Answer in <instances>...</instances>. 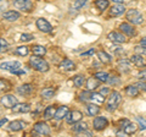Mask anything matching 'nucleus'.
Wrapping results in <instances>:
<instances>
[{
    "label": "nucleus",
    "mask_w": 146,
    "mask_h": 137,
    "mask_svg": "<svg viewBox=\"0 0 146 137\" xmlns=\"http://www.w3.org/2000/svg\"><path fill=\"white\" fill-rule=\"evenodd\" d=\"M17 104V99L15 95L12 94H4L1 97V105L4 108H7V109H12Z\"/></svg>",
    "instance_id": "6"
},
{
    "label": "nucleus",
    "mask_w": 146,
    "mask_h": 137,
    "mask_svg": "<svg viewBox=\"0 0 146 137\" xmlns=\"http://www.w3.org/2000/svg\"><path fill=\"white\" fill-rule=\"evenodd\" d=\"M0 85H1V91H3V92H4V91L6 92V91L10 89V85H9V82L5 81V80H3V79L0 80Z\"/></svg>",
    "instance_id": "40"
},
{
    "label": "nucleus",
    "mask_w": 146,
    "mask_h": 137,
    "mask_svg": "<svg viewBox=\"0 0 146 137\" xmlns=\"http://www.w3.org/2000/svg\"><path fill=\"white\" fill-rule=\"evenodd\" d=\"M3 19H5L6 21H10V22H13V21H17L20 19V12H17L15 10H11V11H6L3 13Z\"/></svg>",
    "instance_id": "19"
},
{
    "label": "nucleus",
    "mask_w": 146,
    "mask_h": 137,
    "mask_svg": "<svg viewBox=\"0 0 146 137\" xmlns=\"http://www.w3.org/2000/svg\"><path fill=\"white\" fill-rule=\"evenodd\" d=\"M112 1H115L116 4H123V0H112Z\"/></svg>",
    "instance_id": "50"
},
{
    "label": "nucleus",
    "mask_w": 146,
    "mask_h": 137,
    "mask_svg": "<svg viewBox=\"0 0 146 137\" xmlns=\"http://www.w3.org/2000/svg\"><path fill=\"white\" fill-rule=\"evenodd\" d=\"M119 28H121V31H122L125 36H128V37H134V36H136L135 28H134V27L131 26V25L127 24V22H123V24H121Z\"/></svg>",
    "instance_id": "13"
},
{
    "label": "nucleus",
    "mask_w": 146,
    "mask_h": 137,
    "mask_svg": "<svg viewBox=\"0 0 146 137\" xmlns=\"http://www.w3.org/2000/svg\"><path fill=\"white\" fill-rule=\"evenodd\" d=\"M33 34H29V33H23L21 36V42H31L32 39H33Z\"/></svg>",
    "instance_id": "39"
},
{
    "label": "nucleus",
    "mask_w": 146,
    "mask_h": 137,
    "mask_svg": "<svg viewBox=\"0 0 146 137\" xmlns=\"http://www.w3.org/2000/svg\"><path fill=\"white\" fill-rule=\"evenodd\" d=\"M141 44H143V45H146V37H144L143 39H141Z\"/></svg>",
    "instance_id": "49"
},
{
    "label": "nucleus",
    "mask_w": 146,
    "mask_h": 137,
    "mask_svg": "<svg viewBox=\"0 0 146 137\" xmlns=\"http://www.w3.org/2000/svg\"><path fill=\"white\" fill-rule=\"evenodd\" d=\"M86 110H88V114L90 116H96L98 114L100 113V107H98V104H89L88 107H86Z\"/></svg>",
    "instance_id": "28"
},
{
    "label": "nucleus",
    "mask_w": 146,
    "mask_h": 137,
    "mask_svg": "<svg viewBox=\"0 0 146 137\" xmlns=\"http://www.w3.org/2000/svg\"><path fill=\"white\" fill-rule=\"evenodd\" d=\"M107 38L110 40H112L113 43H125L127 42V38L124 34L119 33V32H110V33L107 34Z\"/></svg>",
    "instance_id": "11"
},
{
    "label": "nucleus",
    "mask_w": 146,
    "mask_h": 137,
    "mask_svg": "<svg viewBox=\"0 0 146 137\" xmlns=\"http://www.w3.org/2000/svg\"><path fill=\"white\" fill-rule=\"evenodd\" d=\"M33 132H35L36 135H40V136H49L50 127L45 124L44 121H39V122H36V124H34Z\"/></svg>",
    "instance_id": "5"
},
{
    "label": "nucleus",
    "mask_w": 146,
    "mask_h": 137,
    "mask_svg": "<svg viewBox=\"0 0 146 137\" xmlns=\"http://www.w3.org/2000/svg\"><path fill=\"white\" fill-rule=\"evenodd\" d=\"M98 87H99V80L95 76L86 80V88H88V91H94Z\"/></svg>",
    "instance_id": "25"
},
{
    "label": "nucleus",
    "mask_w": 146,
    "mask_h": 137,
    "mask_svg": "<svg viewBox=\"0 0 146 137\" xmlns=\"http://www.w3.org/2000/svg\"><path fill=\"white\" fill-rule=\"evenodd\" d=\"M93 125H94V129L96 131H102L108 126V121H107V119L104 118V116H96L94 119Z\"/></svg>",
    "instance_id": "8"
},
{
    "label": "nucleus",
    "mask_w": 146,
    "mask_h": 137,
    "mask_svg": "<svg viewBox=\"0 0 146 137\" xmlns=\"http://www.w3.org/2000/svg\"><path fill=\"white\" fill-rule=\"evenodd\" d=\"M40 94H42V97L45 98V99H50V98H52L54 95H55V89L54 88H44L42 89V92H40Z\"/></svg>",
    "instance_id": "31"
},
{
    "label": "nucleus",
    "mask_w": 146,
    "mask_h": 137,
    "mask_svg": "<svg viewBox=\"0 0 146 137\" xmlns=\"http://www.w3.org/2000/svg\"><path fill=\"white\" fill-rule=\"evenodd\" d=\"M125 12V6L123 4H116L115 6L110 9V15L111 16H121Z\"/></svg>",
    "instance_id": "16"
},
{
    "label": "nucleus",
    "mask_w": 146,
    "mask_h": 137,
    "mask_svg": "<svg viewBox=\"0 0 146 137\" xmlns=\"http://www.w3.org/2000/svg\"><path fill=\"white\" fill-rule=\"evenodd\" d=\"M35 25H36V28L40 32H44V33H50V32L52 31V26L45 19H38L35 22Z\"/></svg>",
    "instance_id": "10"
},
{
    "label": "nucleus",
    "mask_w": 146,
    "mask_h": 137,
    "mask_svg": "<svg viewBox=\"0 0 146 137\" xmlns=\"http://www.w3.org/2000/svg\"><path fill=\"white\" fill-rule=\"evenodd\" d=\"M125 93L131 98H135L139 95V87L138 86H127L125 87Z\"/></svg>",
    "instance_id": "26"
},
{
    "label": "nucleus",
    "mask_w": 146,
    "mask_h": 137,
    "mask_svg": "<svg viewBox=\"0 0 146 137\" xmlns=\"http://www.w3.org/2000/svg\"><path fill=\"white\" fill-rule=\"evenodd\" d=\"M138 126H139V125L133 124V122H130L129 120H127V119H124V120H122V121H121V127L125 131V134H127V135L134 134V132L138 130Z\"/></svg>",
    "instance_id": "9"
},
{
    "label": "nucleus",
    "mask_w": 146,
    "mask_h": 137,
    "mask_svg": "<svg viewBox=\"0 0 146 137\" xmlns=\"http://www.w3.org/2000/svg\"><path fill=\"white\" fill-rule=\"evenodd\" d=\"M21 62L20 61H9V62H3L1 64V68L3 70H7L10 72H15L16 70H18V68H21Z\"/></svg>",
    "instance_id": "12"
},
{
    "label": "nucleus",
    "mask_w": 146,
    "mask_h": 137,
    "mask_svg": "<svg viewBox=\"0 0 146 137\" xmlns=\"http://www.w3.org/2000/svg\"><path fill=\"white\" fill-rule=\"evenodd\" d=\"M100 93L104 94V95H106V94H108V93H110V88H108V87H104L101 91H100Z\"/></svg>",
    "instance_id": "47"
},
{
    "label": "nucleus",
    "mask_w": 146,
    "mask_h": 137,
    "mask_svg": "<svg viewBox=\"0 0 146 137\" xmlns=\"http://www.w3.org/2000/svg\"><path fill=\"white\" fill-rule=\"evenodd\" d=\"M12 4L16 9H18L21 11H26V12H29L33 9L32 0H12Z\"/></svg>",
    "instance_id": "4"
},
{
    "label": "nucleus",
    "mask_w": 146,
    "mask_h": 137,
    "mask_svg": "<svg viewBox=\"0 0 146 137\" xmlns=\"http://www.w3.org/2000/svg\"><path fill=\"white\" fill-rule=\"evenodd\" d=\"M130 60L135 66H138V67H145L146 66V59L144 58V55H141V54L136 53V54H134V55H131Z\"/></svg>",
    "instance_id": "14"
},
{
    "label": "nucleus",
    "mask_w": 146,
    "mask_h": 137,
    "mask_svg": "<svg viewBox=\"0 0 146 137\" xmlns=\"http://www.w3.org/2000/svg\"><path fill=\"white\" fill-rule=\"evenodd\" d=\"M135 120H136V122H138L139 129H140L141 131L146 130V120H145L144 118H141V116H136V118H135Z\"/></svg>",
    "instance_id": "37"
},
{
    "label": "nucleus",
    "mask_w": 146,
    "mask_h": 137,
    "mask_svg": "<svg viewBox=\"0 0 146 137\" xmlns=\"http://www.w3.org/2000/svg\"><path fill=\"white\" fill-rule=\"evenodd\" d=\"M13 113H29L31 111V105L28 103H17L15 107L12 108Z\"/></svg>",
    "instance_id": "18"
},
{
    "label": "nucleus",
    "mask_w": 146,
    "mask_h": 137,
    "mask_svg": "<svg viewBox=\"0 0 146 137\" xmlns=\"http://www.w3.org/2000/svg\"><path fill=\"white\" fill-rule=\"evenodd\" d=\"M94 76L96 77V79H98L100 82H107L108 79H110L108 74H107V72H105V71H99V72H96V74H95Z\"/></svg>",
    "instance_id": "34"
},
{
    "label": "nucleus",
    "mask_w": 146,
    "mask_h": 137,
    "mask_svg": "<svg viewBox=\"0 0 146 137\" xmlns=\"http://www.w3.org/2000/svg\"><path fill=\"white\" fill-rule=\"evenodd\" d=\"M98 58L100 59V61H102L104 64H110L112 61V56L111 55H108L107 53H105V52H98Z\"/></svg>",
    "instance_id": "30"
},
{
    "label": "nucleus",
    "mask_w": 146,
    "mask_h": 137,
    "mask_svg": "<svg viewBox=\"0 0 146 137\" xmlns=\"http://www.w3.org/2000/svg\"><path fill=\"white\" fill-rule=\"evenodd\" d=\"M107 82H110L111 85H117V83H119V80H118L116 76H113L112 79H108V81H107Z\"/></svg>",
    "instance_id": "45"
},
{
    "label": "nucleus",
    "mask_w": 146,
    "mask_h": 137,
    "mask_svg": "<svg viewBox=\"0 0 146 137\" xmlns=\"http://www.w3.org/2000/svg\"><path fill=\"white\" fill-rule=\"evenodd\" d=\"M0 44H1V48H0V52H1V53L6 52V50H7V47H9L7 43H6V40L4 39V38H1V39H0Z\"/></svg>",
    "instance_id": "41"
},
{
    "label": "nucleus",
    "mask_w": 146,
    "mask_h": 137,
    "mask_svg": "<svg viewBox=\"0 0 146 137\" xmlns=\"http://www.w3.org/2000/svg\"><path fill=\"white\" fill-rule=\"evenodd\" d=\"M136 86L139 87V89L146 92V81H141V80H140V82H138V83H136Z\"/></svg>",
    "instance_id": "43"
},
{
    "label": "nucleus",
    "mask_w": 146,
    "mask_h": 137,
    "mask_svg": "<svg viewBox=\"0 0 146 137\" xmlns=\"http://www.w3.org/2000/svg\"><path fill=\"white\" fill-rule=\"evenodd\" d=\"M122 102V95L119 92H117V91H113L111 93V95L108 97V100H107V107L106 109L108 111H115L116 109L118 108V105L121 104Z\"/></svg>",
    "instance_id": "2"
},
{
    "label": "nucleus",
    "mask_w": 146,
    "mask_h": 137,
    "mask_svg": "<svg viewBox=\"0 0 146 137\" xmlns=\"http://www.w3.org/2000/svg\"><path fill=\"white\" fill-rule=\"evenodd\" d=\"M85 130H88V124L86 122H76L74 126H73V131L77 132V134H80V132H83Z\"/></svg>",
    "instance_id": "29"
},
{
    "label": "nucleus",
    "mask_w": 146,
    "mask_h": 137,
    "mask_svg": "<svg viewBox=\"0 0 146 137\" xmlns=\"http://www.w3.org/2000/svg\"><path fill=\"white\" fill-rule=\"evenodd\" d=\"M90 99V92H83L80 94V100H83V102H86V100Z\"/></svg>",
    "instance_id": "42"
},
{
    "label": "nucleus",
    "mask_w": 146,
    "mask_h": 137,
    "mask_svg": "<svg viewBox=\"0 0 146 137\" xmlns=\"http://www.w3.org/2000/svg\"><path fill=\"white\" fill-rule=\"evenodd\" d=\"M29 65H31V67H33L34 70L39 71V72H46V71H49V64H48V61H45L44 59L36 56V55H33L29 59Z\"/></svg>",
    "instance_id": "1"
},
{
    "label": "nucleus",
    "mask_w": 146,
    "mask_h": 137,
    "mask_svg": "<svg viewBox=\"0 0 146 137\" xmlns=\"http://www.w3.org/2000/svg\"><path fill=\"white\" fill-rule=\"evenodd\" d=\"M60 67L65 71H71L76 67V64L73 62L71 59H63V60L61 61V64H60Z\"/></svg>",
    "instance_id": "23"
},
{
    "label": "nucleus",
    "mask_w": 146,
    "mask_h": 137,
    "mask_svg": "<svg viewBox=\"0 0 146 137\" xmlns=\"http://www.w3.org/2000/svg\"><path fill=\"white\" fill-rule=\"evenodd\" d=\"M84 83H85V77L83 75H77L73 77V85L76 87H82Z\"/></svg>",
    "instance_id": "32"
},
{
    "label": "nucleus",
    "mask_w": 146,
    "mask_h": 137,
    "mask_svg": "<svg viewBox=\"0 0 146 137\" xmlns=\"http://www.w3.org/2000/svg\"><path fill=\"white\" fill-rule=\"evenodd\" d=\"M95 5H96V7L99 9V10L104 11L108 7V1L107 0H96V1H95Z\"/></svg>",
    "instance_id": "35"
},
{
    "label": "nucleus",
    "mask_w": 146,
    "mask_h": 137,
    "mask_svg": "<svg viewBox=\"0 0 146 137\" xmlns=\"http://www.w3.org/2000/svg\"><path fill=\"white\" fill-rule=\"evenodd\" d=\"M138 77H139V80H141V81H146V68H145V70H143V71H140V72H139Z\"/></svg>",
    "instance_id": "44"
},
{
    "label": "nucleus",
    "mask_w": 146,
    "mask_h": 137,
    "mask_svg": "<svg viewBox=\"0 0 146 137\" xmlns=\"http://www.w3.org/2000/svg\"><path fill=\"white\" fill-rule=\"evenodd\" d=\"M94 53H95V50H94V49H90V50H88V52H85V53H82V58H85V56L93 55Z\"/></svg>",
    "instance_id": "46"
},
{
    "label": "nucleus",
    "mask_w": 146,
    "mask_h": 137,
    "mask_svg": "<svg viewBox=\"0 0 146 137\" xmlns=\"http://www.w3.org/2000/svg\"><path fill=\"white\" fill-rule=\"evenodd\" d=\"M25 127H26V122L22 121V120H15V121H11L10 124H9V130L15 131V132L23 130Z\"/></svg>",
    "instance_id": "15"
},
{
    "label": "nucleus",
    "mask_w": 146,
    "mask_h": 137,
    "mask_svg": "<svg viewBox=\"0 0 146 137\" xmlns=\"http://www.w3.org/2000/svg\"><path fill=\"white\" fill-rule=\"evenodd\" d=\"M89 102L91 103H95V104H98V105H100V104H102L105 102V95L101 94V93H90V99H89Z\"/></svg>",
    "instance_id": "21"
},
{
    "label": "nucleus",
    "mask_w": 146,
    "mask_h": 137,
    "mask_svg": "<svg viewBox=\"0 0 146 137\" xmlns=\"http://www.w3.org/2000/svg\"><path fill=\"white\" fill-rule=\"evenodd\" d=\"M134 49H135V52L138 53V54H141V55L146 56V45H143V44L136 45V47H135Z\"/></svg>",
    "instance_id": "38"
},
{
    "label": "nucleus",
    "mask_w": 146,
    "mask_h": 137,
    "mask_svg": "<svg viewBox=\"0 0 146 137\" xmlns=\"http://www.w3.org/2000/svg\"><path fill=\"white\" fill-rule=\"evenodd\" d=\"M29 53V48L26 47V45H22V47H17L15 49V54H17V55H21V56H26L28 55Z\"/></svg>",
    "instance_id": "33"
},
{
    "label": "nucleus",
    "mask_w": 146,
    "mask_h": 137,
    "mask_svg": "<svg viewBox=\"0 0 146 137\" xmlns=\"http://www.w3.org/2000/svg\"><path fill=\"white\" fill-rule=\"evenodd\" d=\"M56 110H57V109L55 108V105H49V107L44 110V119H45V120H50V119L55 118Z\"/></svg>",
    "instance_id": "24"
},
{
    "label": "nucleus",
    "mask_w": 146,
    "mask_h": 137,
    "mask_svg": "<svg viewBox=\"0 0 146 137\" xmlns=\"http://www.w3.org/2000/svg\"><path fill=\"white\" fill-rule=\"evenodd\" d=\"M17 92L21 95H28V94H31L32 92H33V86L29 85V83H25V85H22L17 88Z\"/></svg>",
    "instance_id": "22"
},
{
    "label": "nucleus",
    "mask_w": 146,
    "mask_h": 137,
    "mask_svg": "<svg viewBox=\"0 0 146 137\" xmlns=\"http://www.w3.org/2000/svg\"><path fill=\"white\" fill-rule=\"evenodd\" d=\"M82 119H83V113L79 110H73L67 114L66 121H67V124H76V122L80 121Z\"/></svg>",
    "instance_id": "7"
},
{
    "label": "nucleus",
    "mask_w": 146,
    "mask_h": 137,
    "mask_svg": "<svg viewBox=\"0 0 146 137\" xmlns=\"http://www.w3.org/2000/svg\"><path fill=\"white\" fill-rule=\"evenodd\" d=\"M68 113H70V110H68V107H66V105L58 107L57 110H56V114H55V119H56V120H62L63 118L67 116Z\"/></svg>",
    "instance_id": "20"
},
{
    "label": "nucleus",
    "mask_w": 146,
    "mask_h": 137,
    "mask_svg": "<svg viewBox=\"0 0 146 137\" xmlns=\"http://www.w3.org/2000/svg\"><path fill=\"white\" fill-rule=\"evenodd\" d=\"M118 70L121 72H129L131 70V60L128 59H122L118 61Z\"/></svg>",
    "instance_id": "17"
},
{
    "label": "nucleus",
    "mask_w": 146,
    "mask_h": 137,
    "mask_svg": "<svg viewBox=\"0 0 146 137\" xmlns=\"http://www.w3.org/2000/svg\"><path fill=\"white\" fill-rule=\"evenodd\" d=\"M125 17L128 21L131 22V25H140V24H143V21H144V17L141 15V12L135 10V9L128 10L125 13Z\"/></svg>",
    "instance_id": "3"
},
{
    "label": "nucleus",
    "mask_w": 146,
    "mask_h": 137,
    "mask_svg": "<svg viewBox=\"0 0 146 137\" xmlns=\"http://www.w3.org/2000/svg\"><path fill=\"white\" fill-rule=\"evenodd\" d=\"M7 122V119L6 118H1V121H0V126H4Z\"/></svg>",
    "instance_id": "48"
},
{
    "label": "nucleus",
    "mask_w": 146,
    "mask_h": 137,
    "mask_svg": "<svg viewBox=\"0 0 146 137\" xmlns=\"http://www.w3.org/2000/svg\"><path fill=\"white\" fill-rule=\"evenodd\" d=\"M32 52L36 56H44L46 54V48H44L43 45H33L32 47Z\"/></svg>",
    "instance_id": "27"
},
{
    "label": "nucleus",
    "mask_w": 146,
    "mask_h": 137,
    "mask_svg": "<svg viewBox=\"0 0 146 137\" xmlns=\"http://www.w3.org/2000/svg\"><path fill=\"white\" fill-rule=\"evenodd\" d=\"M86 1H88V0H74V3H73L72 7L74 9V10H79V9H82V7L85 5Z\"/></svg>",
    "instance_id": "36"
}]
</instances>
